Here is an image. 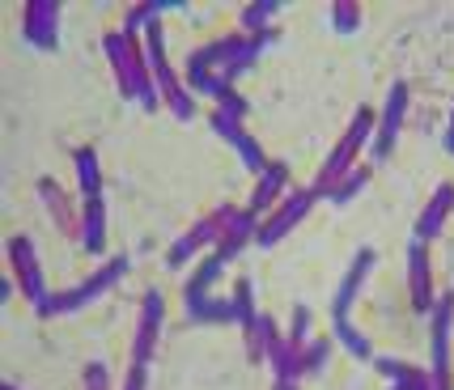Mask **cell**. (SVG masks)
I'll list each match as a JSON object with an SVG mask.
<instances>
[{"label": "cell", "mask_w": 454, "mask_h": 390, "mask_svg": "<svg viewBox=\"0 0 454 390\" xmlns=\"http://www.w3.org/2000/svg\"><path fill=\"white\" fill-rule=\"evenodd\" d=\"M13 285H18V280H9V276L0 280V301H9V297H13Z\"/></svg>", "instance_id": "obj_36"}, {"label": "cell", "mask_w": 454, "mask_h": 390, "mask_svg": "<svg viewBox=\"0 0 454 390\" xmlns=\"http://www.w3.org/2000/svg\"><path fill=\"white\" fill-rule=\"evenodd\" d=\"M387 390H399V386H387Z\"/></svg>", "instance_id": "obj_39"}, {"label": "cell", "mask_w": 454, "mask_h": 390, "mask_svg": "<svg viewBox=\"0 0 454 390\" xmlns=\"http://www.w3.org/2000/svg\"><path fill=\"white\" fill-rule=\"evenodd\" d=\"M81 390H111V373H106L102 361L85 365V373H81Z\"/></svg>", "instance_id": "obj_33"}, {"label": "cell", "mask_w": 454, "mask_h": 390, "mask_svg": "<svg viewBox=\"0 0 454 390\" xmlns=\"http://www.w3.org/2000/svg\"><path fill=\"white\" fill-rule=\"evenodd\" d=\"M161 327H166V297L158 289H149L140 297V318H137V335H132V365H149L153 361Z\"/></svg>", "instance_id": "obj_10"}, {"label": "cell", "mask_w": 454, "mask_h": 390, "mask_svg": "<svg viewBox=\"0 0 454 390\" xmlns=\"http://www.w3.org/2000/svg\"><path fill=\"white\" fill-rule=\"evenodd\" d=\"M255 234H259V216L251 213V208H242V213L234 216V225H230V234H225L217 246H213V254H217L221 263L230 268V263L238 259V251H242L247 242H255Z\"/></svg>", "instance_id": "obj_18"}, {"label": "cell", "mask_w": 454, "mask_h": 390, "mask_svg": "<svg viewBox=\"0 0 454 390\" xmlns=\"http://www.w3.org/2000/svg\"><path fill=\"white\" fill-rule=\"evenodd\" d=\"M374 123H378V111H370V106H356L353 123H348V128H344V136L332 144L327 161L318 166L315 183H310V195H315V199H327L340 178H348L356 170V157H361V149L374 140Z\"/></svg>", "instance_id": "obj_2"}, {"label": "cell", "mask_w": 454, "mask_h": 390, "mask_svg": "<svg viewBox=\"0 0 454 390\" xmlns=\"http://www.w3.org/2000/svg\"><path fill=\"white\" fill-rule=\"evenodd\" d=\"M370 175H374L370 166H356L353 175H348V178H340L336 187H332V195H327V199H332L336 208H344V204H353L356 195H361L365 187H370Z\"/></svg>", "instance_id": "obj_27"}, {"label": "cell", "mask_w": 454, "mask_h": 390, "mask_svg": "<svg viewBox=\"0 0 454 390\" xmlns=\"http://www.w3.org/2000/svg\"><path fill=\"white\" fill-rule=\"evenodd\" d=\"M310 208H315V195H310V191H289V195H285V199L277 204V208L268 213V221L259 225L255 246H263V251L280 246V242L294 234L297 225L306 221V216H310Z\"/></svg>", "instance_id": "obj_7"}, {"label": "cell", "mask_w": 454, "mask_h": 390, "mask_svg": "<svg viewBox=\"0 0 454 390\" xmlns=\"http://www.w3.org/2000/svg\"><path fill=\"white\" fill-rule=\"evenodd\" d=\"M145 59H149V68H153L161 106H166L178 123H187V119L196 115V98H192V90L183 85V77L175 73V64H170V56H166V30H161V18H153L149 26H145Z\"/></svg>", "instance_id": "obj_3"}, {"label": "cell", "mask_w": 454, "mask_h": 390, "mask_svg": "<svg viewBox=\"0 0 454 390\" xmlns=\"http://www.w3.org/2000/svg\"><path fill=\"white\" fill-rule=\"evenodd\" d=\"M21 39L39 51H56L59 47V4L56 0H30L21 9Z\"/></svg>", "instance_id": "obj_11"}, {"label": "cell", "mask_w": 454, "mask_h": 390, "mask_svg": "<svg viewBox=\"0 0 454 390\" xmlns=\"http://www.w3.org/2000/svg\"><path fill=\"white\" fill-rule=\"evenodd\" d=\"M442 144H446V153L454 157V111H450V123H446V136H442Z\"/></svg>", "instance_id": "obj_35"}, {"label": "cell", "mask_w": 454, "mask_h": 390, "mask_svg": "<svg viewBox=\"0 0 454 390\" xmlns=\"http://www.w3.org/2000/svg\"><path fill=\"white\" fill-rule=\"evenodd\" d=\"M208 123H213V132H217V136L225 140V144H230V149H238L242 166H247V170H251L255 178L263 175L268 166H272V161L263 157V144H259V140L251 136V132H247L242 115H234V111H217V106H213V119H208Z\"/></svg>", "instance_id": "obj_9"}, {"label": "cell", "mask_w": 454, "mask_h": 390, "mask_svg": "<svg viewBox=\"0 0 454 390\" xmlns=\"http://www.w3.org/2000/svg\"><path fill=\"white\" fill-rule=\"evenodd\" d=\"M327 356H332V339H310V344L301 348V373H306V378L318 373L327 365Z\"/></svg>", "instance_id": "obj_31"}, {"label": "cell", "mask_w": 454, "mask_h": 390, "mask_svg": "<svg viewBox=\"0 0 454 390\" xmlns=\"http://www.w3.org/2000/svg\"><path fill=\"white\" fill-rule=\"evenodd\" d=\"M382 378H387V386H399V390H434V378L429 370H420L412 361H399V356H374L370 361Z\"/></svg>", "instance_id": "obj_17"}, {"label": "cell", "mask_w": 454, "mask_h": 390, "mask_svg": "<svg viewBox=\"0 0 454 390\" xmlns=\"http://www.w3.org/2000/svg\"><path fill=\"white\" fill-rule=\"evenodd\" d=\"M81 246L90 254H102L106 251V199H85L81 208Z\"/></svg>", "instance_id": "obj_21"}, {"label": "cell", "mask_w": 454, "mask_h": 390, "mask_svg": "<svg viewBox=\"0 0 454 390\" xmlns=\"http://www.w3.org/2000/svg\"><path fill=\"white\" fill-rule=\"evenodd\" d=\"M408 81H395L391 90H387V102H382V111H378V123H374V140H370V157L374 161H387V157L395 153V140L403 132V119H408Z\"/></svg>", "instance_id": "obj_6"}, {"label": "cell", "mask_w": 454, "mask_h": 390, "mask_svg": "<svg viewBox=\"0 0 454 390\" xmlns=\"http://www.w3.org/2000/svg\"><path fill=\"white\" fill-rule=\"evenodd\" d=\"M230 301H234V323H238V327H247V323H255V318H259V310H255V285H251L247 276L234 285V297H230Z\"/></svg>", "instance_id": "obj_28"}, {"label": "cell", "mask_w": 454, "mask_h": 390, "mask_svg": "<svg viewBox=\"0 0 454 390\" xmlns=\"http://www.w3.org/2000/svg\"><path fill=\"white\" fill-rule=\"evenodd\" d=\"M187 318L200 323V327H208V323H234V301L230 297H204L200 306L187 310Z\"/></svg>", "instance_id": "obj_26"}, {"label": "cell", "mask_w": 454, "mask_h": 390, "mask_svg": "<svg viewBox=\"0 0 454 390\" xmlns=\"http://www.w3.org/2000/svg\"><path fill=\"white\" fill-rule=\"evenodd\" d=\"M289 339H294L297 348H306V344H310V306H297V310H294V327H289Z\"/></svg>", "instance_id": "obj_32"}, {"label": "cell", "mask_w": 454, "mask_h": 390, "mask_svg": "<svg viewBox=\"0 0 454 390\" xmlns=\"http://www.w3.org/2000/svg\"><path fill=\"white\" fill-rule=\"evenodd\" d=\"M268 365H272V382L285 378V382H301L306 373H301V348H297L289 335H272V344H268Z\"/></svg>", "instance_id": "obj_19"}, {"label": "cell", "mask_w": 454, "mask_h": 390, "mask_svg": "<svg viewBox=\"0 0 454 390\" xmlns=\"http://www.w3.org/2000/svg\"><path fill=\"white\" fill-rule=\"evenodd\" d=\"M332 335L344 344V352H348L353 361H374V344H370V335L356 332L348 314H344V318H332Z\"/></svg>", "instance_id": "obj_24"}, {"label": "cell", "mask_w": 454, "mask_h": 390, "mask_svg": "<svg viewBox=\"0 0 454 390\" xmlns=\"http://www.w3.org/2000/svg\"><path fill=\"white\" fill-rule=\"evenodd\" d=\"M277 18H280V0H259V4H247L242 9V35H268L277 30Z\"/></svg>", "instance_id": "obj_25"}, {"label": "cell", "mask_w": 454, "mask_h": 390, "mask_svg": "<svg viewBox=\"0 0 454 390\" xmlns=\"http://www.w3.org/2000/svg\"><path fill=\"white\" fill-rule=\"evenodd\" d=\"M374 268H378V251L374 246H361V251L353 254V263H348L344 280H340L336 297H332V318H344V314L353 310V301L361 297V289H365V280H370Z\"/></svg>", "instance_id": "obj_13"}, {"label": "cell", "mask_w": 454, "mask_h": 390, "mask_svg": "<svg viewBox=\"0 0 454 390\" xmlns=\"http://www.w3.org/2000/svg\"><path fill=\"white\" fill-rule=\"evenodd\" d=\"M277 332L280 327H277L272 314H259L255 323L242 327V344H247V361H251V365H268V344H272Z\"/></svg>", "instance_id": "obj_22"}, {"label": "cell", "mask_w": 454, "mask_h": 390, "mask_svg": "<svg viewBox=\"0 0 454 390\" xmlns=\"http://www.w3.org/2000/svg\"><path fill=\"white\" fill-rule=\"evenodd\" d=\"M332 30H336V35H356V30H361V4L336 0V4H332Z\"/></svg>", "instance_id": "obj_29"}, {"label": "cell", "mask_w": 454, "mask_h": 390, "mask_svg": "<svg viewBox=\"0 0 454 390\" xmlns=\"http://www.w3.org/2000/svg\"><path fill=\"white\" fill-rule=\"evenodd\" d=\"M39 199H43V208H47V216L59 225V234H68V238H77L81 242V213H77V204H73V195L64 191L56 178H43Z\"/></svg>", "instance_id": "obj_14"}, {"label": "cell", "mask_w": 454, "mask_h": 390, "mask_svg": "<svg viewBox=\"0 0 454 390\" xmlns=\"http://www.w3.org/2000/svg\"><path fill=\"white\" fill-rule=\"evenodd\" d=\"M9 268H13V280H18L21 297L39 310L43 301H47V280H43V263H39V251H35V242L30 238H9Z\"/></svg>", "instance_id": "obj_8"}, {"label": "cell", "mask_w": 454, "mask_h": 390, "mask_svg": "<svg viewBox=\"0 0 454 390\" xmlns=\"http://www.w3.org/2000/svg\"><path fill=\"white\" fill-rule=\"evenodd\" d=\"M450 216H454V183H442V187L434 191V199H429V204L420 208V216H416L412 238L429 246V242L446 230V221H450Z\"/></svg>", "instance_id": "obj_15"}, {"label": "cell", "mask_w": 454, "mask_h": 390, "mask_svg": "<svg viewBox=\"0 0 454 390\" xmlns=\"http://www.w3.org/2000/svg\"><path fill=\"white\" fill-rule=\"evenodd\" d=\"M102 51H106V64H111V73H115L119 94L153 115L161 106V94H158V81H153V68H149V59H145L140 39H128L123 30H111V35L102 39Z\"/></svg>", "instance_id": "obj_1"}, {"label": "cell", "mask_w": 454, "mask_h": 390, "mask_svg": "<svg viewBox=\"0 0 454 390\" xmlns=\"http://www.w3.org/2000/svg\"><path fill=\"white\" fill-rule=\"evenodd\" d=\"M221 272H225V263L208 251V259H204L196 272L187 276V285H183V310H192V306H200L204 297H213V285H217Z\"/></svg>", "instance_id": "obj_20"}, {"label": "cell", "mask_w": 454, "mask_h": 390, "mask_svg": "<svg viewBox=\"0 0 454 390\" xmlns=\"http://www.w3.org/2000/svg\"><path fill=\"white\" fill-rule=\"evenodd\" d=\"M73 170H77V191L81 199H98L102 195V166L94 149H77L73 153Z\"/></svg>", "instance_id": "obj_23"}, {"label": "cell", "mask_w": 454, "mask_h": 390, "mask_svg": "<svg viewBox=\"0 0 454 390\" xmlns=\"http://www.w3.org/2000/svg\"><path fill=\"white\" fill-rule=\"evenodd\" d=\"M408 301L416 314H429L437 301L434 292V268H429V246L425 242H408Z\"/></svg>", "instance_id": "obj_12"}, {"label": "cell", "mask_w": 454, "mask_h": 390, "mask_svg": "<svg viewBox=\"0 0 454 390\" xmlns=\"http://www.w3.org/2000/svg\"><path fill=\"white\" fill-rule=\"evenodd\" d=\"M238 213H242V208H234V204H217L208 216H200L196 225H192V230H187V234H183L175 246L166 251V268H170V272H178V268H183V263H192L200 251L217 246L221 238L230 234V225H234Z\"/></svg>", "instance_id": "obj_5"}, {"label": "cell", "mask_w": 454, "mask_h": 390, "mask_svg": "<svg viewBox=\"0 0 454 390\" xmlns=\"http://www.w3.org/2000/svg\"><path fill=\"white\" fill-rule=\"evenodd\" d=\"M0 390H13V386H0Z\"/></svg>", "instance_id": "obj_38"}, {"label": "cell", "mask_w": 454, "mask_h": 390, "mask_svg": "<svg viewBox=\"0 0 454 390\" xmlns=\"http://www.w3.org/2000/svg\"><path fill=\"white\" fill-rule=\"evenodd\" d=\"M128 276V254H115V259H106L94 276H85L77 289H64V292H47V301L39 306L43 318H59V314H77L85 306H94L98 297L106 292H115V285Z\"/></svg>", "instance_id": "obj_4"}, {"label": "cell", "mask_w": 454, "mask_h": 390, "mask_svg": "<svg viewBox=\"0 0 454 390\" xmlns=\"http://www.w3.org/2000/svg\"><path fill=\"white\" fill-rule=\"evenodd\" d=\"M153 18H161V13H158V4H153V0H149V4H132V9L123 13V26H119V30H123L128 39H137V35H145V26H149Z\"/></svg>", "instance_id": "obj_30"}, {"label": "cell", "mask_w": 454, "mask_h": 390, "mask_svg": "<svg viewBox=\"0 0 454 390\" xmlns=\"http://www.w3.org/2000/svg\"><path fill=\"white\" fill-rule=\"evenodd\" d=\"M123 390H149V365H132L123 378Z\"/></svg>", "instance_id": "obj_34"}, {"label": "cell", "mask_w": 454, "mask_h": 390, "mask_svg": "<svg viewBox=\"0 0 454 390\" xmlns=\"http://www.w3.org/2000/svg\"><path fill=\"white\" fill-rule=\"evenodd\" d=\"M272 390H297V382H285V378H277V382H272Z\"/></svg>", "instance_id": "obj_37"}, {"label": "cell", "mask_w": 454, "mask_h": 390, "mask_svg": "<svg viewBox=\"0 0 454 390\" xmlns=\"http://www.w3.org/2000/svg\"><path fill=\"white\" fill-rule=\"evenodd\" d=\"M285 195H289V166H285V161H272V166L259 175L255 195H251V204H247V208H251L255 216H263V213H272Z\"/></svg>", "instance_id": "obj_16"}]
</instances>
